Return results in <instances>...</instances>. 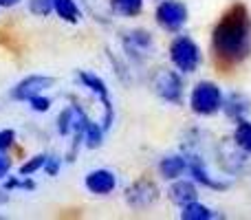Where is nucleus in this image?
I'll list each match as a JSON object with an SVG mask.
<instances>
[{
    "mask_svg": "<svg viewBox=\"0 0 251 220\" xmlns=\"http://www.w3.org/2000/svg\"><path fill=\"white\" fill-rule=\"evenodd\" d=\"M212 51L221 66L229 69L251 55V16L240 2L221 16L212 33Z\"/></svg>",
    "mask_w": 251,
    "mask_h": 220,
    "instance_id": "f257e3e1",
    "label": "nucleus"
},
{
    "mask_svg": "<svg viewBox=\"0 0 251 220\" xmlns=\"http://www.w3.org/2000/svg\"><path fill=\"white\" fill-rule=\"evenodd\" d=\"M190 108L201 117L216 115L223 108V93L214 82H201L190 95Z\"/></svg>",
    "mask_w": 251,
    "mask_h": 220,
    "instance_id": "f03ea898",
    "label": "nucleus"
},
{
    "mask_svg": "<svg viewBox=\"0 0 251 220\" xmlns=\"http://www.w3.org/2000/svg\"><path fill=\"white\" fill-rule=\"evenodd\" d=\"M170 57L181 73H194L201 64V49L187 35H178L170 47Z\"/></svg>",
    "mask_w": 251,
    "mask_h": 220,
    "instance_id": "7ed1b4c3",
    "label": "nucleus"
},
{
    "mask_svg": "<svg viewBox=\"0 0 251 220\" xmlns=\"http://www.w3.org/2000/svg\"><path fill=\"white\" fill-rule=\"evenodd\" d=\"M77 82L82 84L84 88H88L91 93H95L97 97L101 99V104H104V130H108L110 125H113V119H115V110H113V104H110V95H108V88H106L104 79H100L97 75L88 73V71H77Z\"/></svg>",
    "mask_w": 251,
    "mask_h": 220,
    "instance_id": "20e7f679",
    "label": "nucleus"
},
{
    "mask_svg": "<svg viewBox=\"0 0 251 220\" xmlns=\"http://www.w3.org/2000/svg\"><path fill=\"white\" fill-rule=\"evenodd\" d=\"M154 91L168 104H181L183 101V82L181 75L174 71H159L154 77Z\"/></svg>",
    "mask_w": 251,
    "mask_h": 220,
    "instance_id": "39448f33",
    "label": "nucleus"
},
{
    "mask_svg": "<svg viewBox=\"0 0 251 220\" xmlns=\"http://www.w3.org/2000/svg\"><path fill=\"white\" fill-rule=\"evenodd\" d=\"M156 22L165 31H181L187 22V7L178 0H165L156 7Z\"/></svg>",
    "mask_w": 251,
    "mask_h": 220,
    "instance_id": "423d86ee",
    "label": "nucleus"
},
{
    "mask_svg": "<svg viewBox=\"0 0 251 220\" xmlns=\"http://www.w3.org/2000/svg\"><path fill=\"white\" fill-rule=\"evenodd\" d=\"M156 200H159V190H156V185L150 178H139L126 192V203L132 209H146Z\"/></svg>",
    "mask_w": 251,
    "mask_h": 220,
    "instance_id": "0eeeda50",
    "label": "nucleus"
},
{
    "mask_svg": "<svg viewBox=\"0 0 251 220\" xmlns=\"http://www.w3.org/2000/svg\"><path fill=\"white\" fill-rule=\"evenodd\" d=\"M51 86H53V77H47V75H29L20 84H16V88L11 91V97L16 101H29L33 97L42 95Z\"/></svg>",
    "mask_w": 251,
    "mask_h": 220,
    "instance_id": "6e6552de",
    "label": "nucleus"
},
{
    "mask_svg": "<svg viewBox=\"0 0 251 220\" xmlns=\"http://www.w3.org/2000/svg\"><path fill=\"white\" fill-rule=\"evenodd\" d=\"M124 49L134 60H146L152 53V49H154V42H152V35L148 31L134 29L124 35Z\"/></svg>",
    "mask_w": 251,
    "mask_h": 220,
    "instance_id": "1a4fd4ad",
    "label": "nucleus"
},
{
    "mask_svg": "<svg viewBox=\"0 0 251 220\" xmlns=\"http://www.w3.org/2000/svg\"><path fill=\"white\" fill-rule=\"evenodd\" d=\"M84 185L95 196H108V194H113L115 187H117V176H115L110 170H93V172L86 174Z\"/></svg>",
    "mask_w": 251,
    "mask_h": 220,
    "instance_id": "9d476101",
    "label": "nucleus"
},
{
    "mask_svg": "<svg viewBox=\"0 0 251 220\" xmlns=\"http://www.w3.org/2000/svg\"><path fill=\"white\" fill-rule=\"evenodd\" d=\"M187 170H190V174L201 183V185L209 187V190H227V187H229V183L216 181V178L209 176V172L203 168V163H201V159L196 154H187Z\"/></svg>",
    "mask_w": 251,
    "mask_h": 220,
    "instance_id": "9b49d317",
    "label": "nucleus"
},
{
    "mask_svg": "<svg viewBox=\"0 0 251 220\" xmlns=\"http://www.w3.org/2000/svg\"><path fill=\"white\" fill-rule=\"evenodd\" d=\"M223 110H225V115L229 117V119H245V115L251 110V101L247 95H243V93H231V95L223 97Z\"/></svg>",
    "mask_w": 251,
    "mask_h": 220,
    "instance_id": "f8f14e48",
    "label": "nucleus"
},
{
    "mask_svg": "<svg viewBox=\"0 0 251 220\" xmlns=\"http://www.w3.org/2000/svg\"><path fill=\"white\" fill-rule=\"evenodd\" d=\"M168 194H170V200L174 205H178V207H185V205L194 203L199 198V192H196L194 183H190V181H176L170 187Z\"/></svg>",
    "mask_w": 251,
    "mask_h": 220,
    "instance_id": "ddd939ff",
    "label": "nucleus"
},
{
    "mask_svg": "<svg viewBox=\"0 0 251 220\" xmlns=\"http://www.w3.org/2000/svg\"><path fill=\"white\" fill-rule=\"evenodd\" d=\"M159 172H161V176L168 178V181H176L178 176H183V174L187 172V159L185 156H178V154L165 156L159 163Z\"/></svg>",
    "mask_w": 251,
    "mask_h": 220,
    "instance_id": "4468645a",
    "label": "nucleus"
},
{
    "mask_svg": "<svg viewBox=\"0 0 251 220\" xmlns=\"http://www.w3.org/2000/svg\"><path fill=\"white\" fill-rule=\"evenodd\" d=\"M53 11H55L62 20L73 22V24L79 22V18H82V11H79V7L75 4V0H53Z\"/></svg>",
    "mask_w": 251,
    "mask_h": 220,
    "instance_id": "2eb2a0df",
    "label": "nucleus"
},
{
    "mask_svg": "<svg viewBox=\"0 0 251 220\" xmlns=\"http://www.w3.org/2000/svg\"><path fill=\"white\" fill-rule=\"evenodd\" d=\"M234 143L238 150L247 152L251 154V123L245 119H240L238 123H236V130H234Z\"/></svg>",
    "mask_w": 251,
    "mask_h": 220,
    "instance_id": "dca6fc26",
    "label": "nucleus"
},
{
    "mask_svg": "<svg viewBox=\"0 0 251 220\" xmlns=\"http://www.w3.org/2000/svg\"><path fill=\"white\" fill-rule=\"evenodd\" d=\"M110 9L119 16L126 18H134L141 13L143 9V0H110Z\"/></svg>",
    "mask_w": 251,
    "mask_h": 220,
    "instance_id": "f3484780",
    "label": "nucleus"
},
{
    "mask_svg": "<svg viewBox=\"0 0 251 220\" xmlns=\"http://www.w3.org/2000/svg\"><path fill=\"white\" fill-rule=\"evenodd\" d=\"M181 218L183 220H212L214 212L209 207H205V205H201V203L194 200V203L181 207Z\"/></svg>",
    "mask_w": 251,
    "mask_h": 220,
    "instance_id": "a211bd4d",
    "label": "nucleus"
},
{
    "mask_svg": "<svg viewBox=\"0 0 251 220\" xmlns=\"http://www.w3.org/2000/svg\"><path fill=\"white\" fill-rule=\"evenodd\" d=\"M84 139H86V146L88 147H100L101 146V139H104V125L95 123V121H88L86 132H84Z\"/></svg>",
    "mask_w": 251,
    "mask_h": 220,
    "instance_id": "6ab92c4d",
    "label": "nucleus"
},
{
    "mask_svg": "<svg viewBox=\"0 0 251 220\" xmlns=\"http://www.w3.org/2000/svg\"><path fill=\"white\" fill-rule=\"evenodd\" d=\"M29 11L38 18H47L53 11V0H29Z\"/></svg>",
    "mask_w": 251,
    "mask_h": 220,
    "instance_id": "aec40b11",
    "label": "nucleus"
},
{
    "mask_svg": "<svg viewBox=\"0 0 251 220\" xmlns=\"http://www.w3.org/2000/svg\"><path fill=\"white\" fill-rule=\"evenodd\" d=\"M44 161H47V156L44 154H38V156H33L31 161H26V163L20 168V176H31V174H35L40 168H44Z\"/></svg>",
    "mask_w": 251,
    "mask_h": 220,
    "instance_id": "412c9836",
    "label": "nucleus"
},
{
    "mask_svg": "<svg viewBox=\"0 0 251 220\" xmlns=\"http://www.w3.org/2000/svg\"><path fill=\"white\" fill-rule=\"evenodd\" d=\"M16 141V132L13 130H0V152L9 150Z\"/></svg>",
    "mask_w": 251,
    "mask_h": 220,
    "instance_id": "4be33fe9",
    "label": "nucleus"
},
{
    "mask_svg": "<svg viewBox=\"0 0 251 220\" xmlns=\"http://www.w3.org/2000/svg\"><path fill=\"white\" fill-rule=\"evenodd\" d=\"M29 104H31V108L38 110V112H47L49 108H51V99H47V97H42V95L29 99Z\"/></svg>",
    "mask_w": 251,
    "mask_h": 220,
    "instance_id": "5701e85b",
    "label": "nucleus"
},
{
    "mask_svg": "<svg viewBox=\"0 0 251 220\" xmlns=\"http://www.w3.org/2000/svg\"><path fill=\"white\" fill-rule=\"evenodd\" d=\"M44 170H47L49 176H57V172H60V159L57 156H47V161H44Z\"/></svg>",
    "mask_w": 251,
    "mask_h": 220,
    "instance_id": "b1692460",
    "label": "nucleus"
},
{
    "mask_svg": "<svg viewBox=\"0 0 251 220\" xmlns=\"http://www.w3.org/2000/svg\"><path fill=\"white\" fill-rule=\"evenodd\" d=\"M9 168H11V161H9V156H4L2 152H0V178L7 176Z\"/></svg>",
    "mask_w": 251,
    "mask_h": 220,
    "instance_id": "393cba45",
    "label": "nucleus"
},
{
    "mask_svg": "<svg viewBox=\"0 0 251 220\" xmlns=\"http://www.w3.org/2000/svg\"><path fill=\"white\" fill-rule=\"evenodd\" d=\"M20 2V0H0V7H16V4Z\"/></svg>",
    "mask_w": 251,
    "mask_h": 220,
    "instance_id": "a878e982",
    "label": "nucleus"
}]
</instances>
